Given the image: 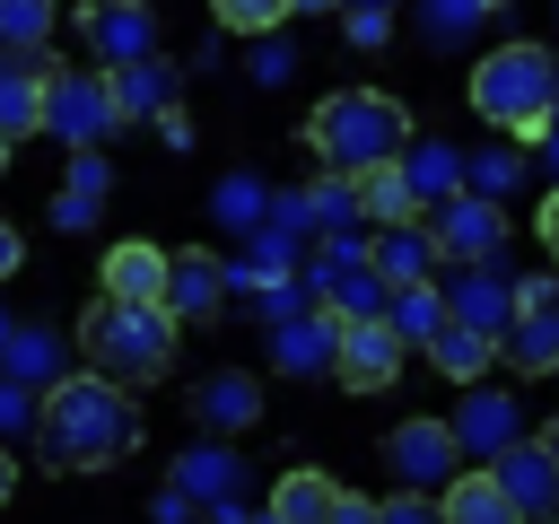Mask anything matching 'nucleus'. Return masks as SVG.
<instances>
[{
  "instance_id": "1",
  "label": "nucleus",
  "mask_w": 559,
  "mask_h": 524,
  "mask_svg": "<svg viewBox=\"0 0 559 524\" xmlns=\"http://www.w3.org/2000/svg\"><path fill=\"white\" fill-rule=\"evenodd\" d=\"M131 445H140L131 384H114L96 367H61L44 384V402H35V454L52 472H114Z\"/></svg>"
},
{
  "instance_id": "2",
  "label": "nucleus",
  "mask_w": 559,
  "mask_h": 524,
  "mask_svg": "<svg viewBox=\"0 0 559 524\" xmlns=\"http://www.w3.org/2000/svg\"><path fill=\"white\" fill-rule=\"evenodd\" d=\"M79 358L96 367V376H114V384H166V367H175V306H157V297H114V288H96L87 306H79Z\"/></svg>"
},
{
  "instance_id": "3",
  "label": "nucleus",
  "mask_w": 559,
  "mask_h": 524,
  "mask_svg": "<svg viewBox=\"0 0 559 524\" xmlns=\"http://www.w3.org/2000/svg\"><path fill=\"white\" fill-rule=\"evenodd\" d=\"M472 114L480 122H498V131H515V140H542L550 131V114H559V52L542 44V35H507V44H489L480 61H472Z\"/></svg>"
},
{
  "instance_id": "4",
  "label": "nucleus",
  "mask_w": 559,
  "mask_h": 524,
  "mask_svg": "<svg viewBox=\"0 0 559 524\" xmlns=\"http://www.w3.org/2000/svg\"><path fill=\"white\" fill-rule=\"evenodd\" d=\"M306 148H314V166L358 175V166H384V157L411 148V114H402V96H384V87H332V96L306 114Z\"/></svg>"
},
{
  "instance_id": "5",
  "label": "nucleus",
  "mask_w": 559,
  "mask_h": 524,
  "mask_svg": "<svg viewBox=\"0 0 559 524\" xmlns=\"http://www.w3.org/2000/svg\"><path fill=\"white\" fill-rule=\"evenodd\" d=\"M114 122H122L114 70H52V79H44V131H52L61 148H96Z\"/></svg>"
},
{
  "instance_id": "6",
  "label": "nucleus",
  "mask_w": 559,
  "mask_h": 524,
  "mask_svg": "<svg viewBox=\"0 0 559 524\" xmlns=\"http://www.w3.org/2000/svg\"><path fill=\"white\" fill-rule=\"evenodd\" d=\"M498 358H507L515 376H559V279H550V271L515 279V323H507Z\"/></svg>"
},
{
  "instance_id": "7",
  "label": "nucleus",
  "mask_w": 559,
  "mask_h": 524,
  "mask_svg": "<svg viewBox=\"0 0 559 524\" xmlns=\"http://www.w3.org/2000/svg\"><path fill=\"white\" fill-rule=\"evenodd\" d=\"M402 367H411V341L393 332V314H341V349H332V376H341L349 393H384Z\"/></svg>"
},
{
  "instance_id": "8",
  "label": "nucleus",
  "mask_w": 559,
  "mask_h": 524,
  "mask_svg": "<svg viewBox=\"0 0 559 524\" xmlns=\"http://www.w3.org/2000/svg\"><path fill=\"white\" fill-rule=\"evenodd\" d=\"M262 515H271V524H358V515H376V507H367V498H349L332 472L297 463V472H280V480H271Z\"/></svg>"
},
{
  "instance_id": "9",
  "label": "nucleus",
  "mask_w": 559,
  "mask_h": 524,
  "mask_svg": "<svg viewBox=\"0 0 559 524\" xmlns=\"http://www.w3.org/2000/svg\"><path fill=\"white\" fill-rule=\"evenodd\" d=\"M428 227H437V253L445 262H480V253H498L507 245V210H498V192H445L437 210H428Z\"/></svg>"
},
{
  "instance_id": "10",
  "label": "nucleus",
  "mask_w": 559,
  "mask_h": 524,
  "mask_svg": "<svg viewBox=\"0 0 559 524\" xmlns=\"http://www.w3.org/2000/svg\"><path fill=\"white\" fill-rule=\"evenodd\" d=\"M79 35H87L96 70H122V61L157 52V9L148 0H87L79 9Z\"/></svg>"
},
{
  "instance_id": "11",
  "label": "nucleus",
  "mask_w": 559,
  "mask_h": 524,
  "mask_svg": "<svg viewBox=\"0 0 559 524\" xmlns=\"http://www.w3.org/2000/svg\"><path fill=\"white\" fill-rule=\"evenodd\" d=\"M384 463H393L411 489H445V480L463 472V437H454V419H402V428L384 437Z\"/></svg>"
},
{
  "instance_id": "12",
  "label": "nucleus",
  "mask_w": 559,
  "mask_h": 524,
  "mask_svg": "<svg viewBox=\"0 0 559 524\" xmlns=\"http://www.w3.org/2000/svg\"><path fill=\"white\" fill-rule=\"evenodd\" d=\"M445 314H454V323H480L489 341H507V323H515V279L498 271V253L454 262V279H445Z\"/></svg>"
},
{
  "instance_id": "13",
  "label": "nucleus",
  "mask_w": 559,
  "mask_h": 524,
  "mask_svg": "<svg viewBox=\"0 0 559 524\" xmlns=\"http://www.w3.org/2000/svg\"><path fill=\"white\" fill-rule=\"evenodd\" d=\"M253 419H262V376H253V367H210V376L192 384V428L236 437V428H253Z\"/></svg>"
},
{
  "instance_id": "14",
  "label": "nucleus",
  "mask_w": 559,
  "mask_h": 524,
  "mask_svg": "<svg viewBox=\"0 0 559 524\" xmlns=\"http://www.w3.org/2000/svg\"><path fill=\"white\" fill-rule=\"evenodd\" d=\"M489 463H498V480H507L515 515H559V454H550L542 437H507Z\"/></svg>"
},
{
  "instance_id": "15",
  "label": "nucleus",
  "mask_w": 559,
  "mask_h": 524,
  "mask_svg": "<svg viewBox=\"0 0 559 524\" xmlns=\"http://www.w3.org/2000/svg\"><path fill=\"white\" fill-rule=\"evenodd\" d=\"M367 262H376L393 288H411V279H437L445 253H437V227H428V218H384V227L367 236Z\"/></svg>"
},
{
  "instance_id": "16",
  "label": "nucleus",
  "mask_w": 559,
  "mask_h": 524,
  "mask_svg": "<svg viewBox=\"0 0 559 524\" xmlns=\"http://www.w3.org/2000/svg\"><path fill=\"white\" fill-rule=\"evenodd\" d=\"M454 437H463V454H472V463H489V454H498L507 437H524V410H515V393H498L489 376H480V384H463Z\"/></svg>"
},
{
  "instance_id": "17",
  "label": "nucleus",
  "mask_w": 559,
  "mask_h": 524,
  "mask_svg": "<svg viewBox=\"0 0 559 524\" xmlns=\"http://www.w3.org/2000/svg\"><path fill=\"white\" fill-rule=\"evenodd\" d=\"M166 279H175V253L148 245V236L105 245V262H96V288H114V297H157L166 306Z\"/></svg>"
},
{
  "instance_id": "18",
  "label": "nucleus",
  "mask_w": 559,
  "mask_h": 524,
  "mask_svg": "<svg viewBox=\"0 0 559 524\" xmlns=\"http://www.w3.org/2000/svg\"><path fill=\"white\" fill-rule=\"evenodd\" d=\"M332 349H341V314L332 306H297L288 323H271V358H280V376H323L332 367Z\"/></svg>"
},
{
  "instance_id": "19",
  "label": "nucleus",
  "mask_w": 559,
  "mask_h": 524,
  "mask_svg": "<svg viewBox=\"0 0 559 524\" xmlns=\"http://www.w3.org/2000/svg\"><path fill=\"white\" fill-rule=\"evenodd\" d=\"M227 262L210 253V245H183L175 253V279H166V306H175V323H210L218 314V297H227Z\"/></svg>"
},
{
  "instance_id": "20",
  "label": "nucleus",
  "mask_w": 559,
  "mask_h": 524,
  "mask_svg": "<svg viewBox=\"0 0 559 524\" xmlns=\"http://www.w3.org/2000/svg\"><path fill=\"white\" fill-rule=\"evenodd\" d=\"M437 515H445V524H515V498H507L498 463H463V472L437 489Z\"/></svg>"
},
{
  "instance_id": "21",
  "label": "nucleus",
  "mask_w": 559,
  "mask_h": 524,
  "mask_svg": "<svg viewBox=\"0 0 559 524\" xmlns=\"http://www.w3.org/2000/svg\"><path fill=\"white\" fill-rule=\"evenodd\" d=\"M44 79H52L44 52H0V131L9 140L44 131Z\"/></svg>"
},
{
  "instance_id": "22",
  "label": "nucleus",
  "mask_w": 559,
  "mask_h": 524,
  "mask_svg": "<svg viewBox=\"0 0 559 524\" xmlns=\"http://www.w3.org/2000/svg\"><path fill=\"white\" fill-rule=\"evenodd\" d=\"M419 358H428L437 376H454V384H480V376H489V358H498V341H489L480 323H454V314H445V323L428 332V349H419Z\"/></svg>"
},
{
  "instance_id": "23",
  "label": "nucleus",
  "mask_w": 559,
  "mask_h": 524,
  "mask_svg": "<svg viewBox=\"0 0 559 524\" xmlns=\"http://www.w3.org/2000/svg\"><path fill=\"white\" fill-rule=\"evenodd\" d=\"M358 218H428V201H419V183L402 175V157H384V166H358Z\"/></svg>"
},
{
  "instance_id": "24",
  "label": "nucleus",
  "mask_w": 559,
  "mask_h": 524,
  "mask_svg": "<svg viewBox=\"0 0 559 524\" xmlns=\"http://www.w3.org/2000/svg\"><path fill=\"white\" fill-rule=\"evenodd\" d=\"M114 105H122V122H140V114H166V105H175V70H166L157 52L122 61V70H114Z\"/></svg>"
},
{
  "instance_id": "25",
  "label": "nucleus",
  "mask_w": 559,
  "mask_h": 524,
  "mask_svg": "<svg viewBox=\"0 0 559 524\" xmlns=\"http://www.w3.org/2000/svg\"><path fill=\"white\" fill-rule=\"evenodd\" d=\"M61 367H70V341H61V332H44V323L0 341V376H17V384H52Z\"/></svg>"
},
{
  "instance_id": "26",
  "label": "nucleus",
  "mask_w": 559,
  "mask_h": 524,
  "mask_svg": "<svg viewBox=\"0 0 559 524\" xmlns=\"http://www.w3.org/2000/svg\"><path fill=\"white\" fill-rule=\"evenodd\" d=\"M210 218H218V236H236V245H253V227L271 218V192H262L253 175H227V183L210 192Z\"/></svg>"
},
{
  "instance_id": "27",
  "label": "nucleus",
  "mask_w": 559,
  "mask_h": 524,
  "mask_svg": "<svg viewBox=\"0 0 559 524\" xmlns=\"http://www.w3.org/2000/svg\"><path fill=\"white\" fill-rule=\"evenodd\" d=\"M384 314H393V332H402L411 349H428V332L445 323V288H437V279H411V288L384 297Z\"/></svg>"
},
{
  "instance_id": "28",
  "label": "nucleus",
  "mask_w": 559,
  "mask_h": 524,
  "mask_svg": "<svg viewBox=\"0 0 559 524\" xmlns=\"http://www.w3.org/2000/svg\"><path fill=\"white\" fill-rule=\"evenodd\" d=\"M402 175L419 183V201H428V210H437L445 192H463V157H454L445 140H419V148H402Z\"/></svg>"
},
{
  "instance_id": "29",
  "label": "nucleus",
  "mask_w": 559,
  "mask_h": 524,
  "mask_svg": "<svg viewBox=\"0 0 559 524\" xmlns=\"http://www.w3.org/2000/svg\"><path fill=\"white\" fill-rule=\"evenodd\" d=\"M227 489H236V454H227V445H192V454L175 463V498H210V507H218Z\"/></svg>"
},
{
  "instance_id": "30",
  "label": "nucleus",
  "mask_w": 559,
  "mask_h": 524,
  "mask_svg": "<svg viewBox=\"0 0 559 524\" xmlns=\"http://www.w3.org/2000/svg\"><path fill=\"white\" fill-rule=\"evenodd\" d=\"M306 218H314V236L349 227V218H358V175H332V166H323V175L306 183Z\"/></svg>"
},
{
  "instance_id": "31",
  "label": "nucleus",
  "mask_w": 559,
  "mask_h": 524,
  "mask_svg": "<svg viewBox=\"0 0 559 524\" xmlns=\"http://www.w3.org/2000/svg\"><path fill=\"white\" fill-rule=\"evenodd\" d=\"M52 44V0H0V52H44Z\"/></svg>"
},
{
  "instance_id": "32",
  "label": "nucleus",
  "mask_w": 559,
  "mask_h": 524,
  "mask_svg": "<svg viewBox=\"0 0 559 524\" xmlns=\"http://www.w3.org/2000/svg\"><path fill=\"white\" fill-rule=\"evenodd\" d=\"M210 17H218L227 35H280V26L297 17V0H210Z\"/></svg>"
},
{
  "instance_id": "33",
  "label": "nucleus",
  "mask_w": 559,
  "mask_h": 524,
  "mask_svg": "<svg viewBox=\"0 0 559 524\" xmlns=\"http://www.w3.org/2000/svg\"><path fill=\"white\" fill-rule=\"evenodd\" d=\"M463 183H472V192H498V201H507V192L524 183V148H480V157H463Z\"/></svg>"
},
{
  "instance_id": "34",
  "label": "nucleus",
  "mask_w": 559,
  "mask_h": 524,
  "mask_svg": "<svg viewBox=\"0 0 559 524\" xmlns=\"http://www.w3.org/2000/svg\"><path fill=\"white\" fill-rule=\"evenodd\" d=\"M419 9H428V35H437V44H463V35L480 26L489 0H419Z\"/></svg>"
},
{
  "instance_id": "35",
  "label": "nucleus",
  "mask_w": 559,
  "mask_h": 524,
  "mask_svg": "<svg viewBox=\"0 0 559 524\" xmlns=\"http://www.w3.org/2000/svg\"><path fill=\"white\" fill-rule=\"evenodd\" d=\"M35 384H17V376H0V428H35V402H26Z\"/></svg>"
},
{
  "instance_id": "36",
  "label": "nucleus",
  "mask_w": 559,
  "mask_h": 524,
  "mask_svg": "<svg viewBox=\"0 0 559 524\" xmlns=\"http://www.w3.org/2000/svg\"><path fill=\"white\" fill-rule=\"evenodd\" d=\"M533 236H542V253H550V271H559V183L542 192V210H533Z\"/></svg>"
},
{
  "instance_id": "37",
  "label": "nucleus",
  "mask_w": 559,
  "mask_h": 524,
  "mask_svg": "<svg viewBox=\"0 0 559 524\" xmlns=\"http://www.w3.org/2000/svg\"><path fill=\"white\" fill-rule=\"evenodd\" d=\"M349 35H358V44H384V35H393V17H384V9H358V17H349Z\"/></svg>"
},
{
  "instance_id": "38",
  "label": "nucleus",
  "mask_w": 559,
  "mask_h": 524,
  "mask_svg": "<svg viewBox=\"0 0 559 524\" xmlns=\"http://www.w3.org/2000/svg\"><path fill=\"white\" fill-rule=\"evenodd\" d=\"M419 507H428V498H411V480H402V498H376V515H384V524H411Z\"/></svg>"
},
{
  "instance_id": "39",
  "label": "nucleus",
  "mask_w": 559,
  "mask_h": 524,
  "mask_svg": "<svg viewBox=\"0 0 559 524\" xmlns=\"http://www.w3.org/2000/svg\"><path fill=\"white\" fill-rule=\"evenodd\" d=\"M17 262H26V236L0 218V279H17Z\"/></svg>"
},
{
  "instance_id": "40",
  "label": "nucleus",
  "mask_w": 559,
  "mask_h": 524,
  "mask_svg": "<svg viewBox=\"0 0 559 524\" xmlns=\"http://www.w3.org/2000/svg\"><path fill=\"white\" fill-rule=\"evenodd\" d=\"M17 498V463H9V445H0V507Z\"/></svg>"
},
{
  "instance_id": "41",
  "label": "nucleus",
  "mask_w": 559,
  "mask_h": 524,
  "mask_svg": "<svg viewBox=\"0 0 559 524\" xmlns=\"http://www.w3.org/2000/svg\"><path fill=\"white\" fill-rule=\"evenodd\" d=\"M542 445H550V454H559V410H550V419H542Z\"/></svg>"
},
{
  "instance_id": "42",
  "label": "nucleus",
  "mask_w": 559,
  "mask_h": 524,
  "mask_svg": "<svg viewBox=\"0 0 559 524\" xmlns=\"http://www.w3.org/2000/svg\"><path fill=\"white\" fill-rule=\"evenodd\" d=\"M542 140H550V166H559V114H550V131H542Z\"/></svg>"
},
{
  "instance_id": "43",
  "label": "nucleus",
  "mask_w": 559,
  "mask_h": 524,
  "mask_svg": "<svg viewBox=\"0 0 559 524\" xmlns=\"http://www.w3.org/2000/svg\"><path fill=\"white\" fill-rule=\"evenodd\" d=\"M297 9H341V0H297Z\"/></svg>"
},
{
  "instance_id": "44",
  "label": "nucleus",
  "mask_w": 559,
  "mask_h": 524,
  "mask_svg": "<svg viewBox=\"0 0 559 524\" xmlns=\"http://www.w3.org/2000/svg\"><path fill=\"white\" fill-rule=\"evenodd\" d=\"M349 9H393V0H349Z\"/></svg>"
},
{
  "instance_id": "45",
  "label": "nucleus",
  "mask_w": 559,
  "mask_h": 524,
  "mask_svg": "<svg viewBox=\"0 0 559 524\" xmlns=\"http://www.w3.org/2000/svg\"><path fill=\"white\" fill-rule=\"evenodd\" d=\"M0 175H9V131H0Z\"/></svg>"
},
{
  "instance_id": "46",
  "label": "nucleus",
  "mask_w": 559,
  "mask_h": 524,
  "mask_svg": "<svg viewBox=\"0 0 559 524\" xmlns=\"http://www.w3.org/2000/svg\"><path fill=\"white\" fill-rule=\"evenodd\" d=\"M0 341H9V314H0Z\"/></svg>"
},
{
  "instance_id": "47",
  "label": "nucleus",
  "mask_w": 559,
  "mask_h": 524,
  "mask_svg": "<svg viewBox=\"0 0 559 524\" xmlns=\"http://www.w3.org/2000/svg\"><path fill=\"white\" fill-rule=\"evenodd\" d=\"M489 9H498V0H489Z\"/></svg>"
}]
</instances>
